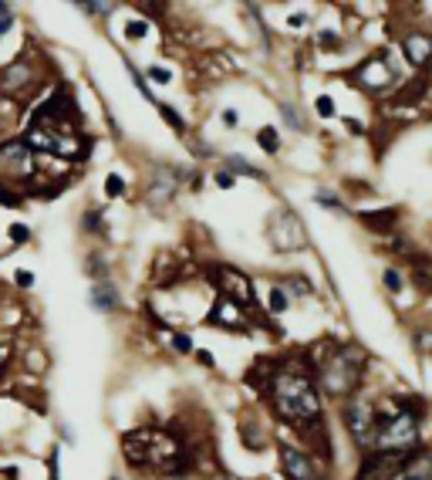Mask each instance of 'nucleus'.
I'll use <instances>...</instances> for the list:
<instances>
[{
	"instance_id": "1",
	"label": "nucleus",
	"mask_w": 432,
	"mask_h": 480,
	"mask_svg": "<svg viewBox=\"0 0 432 480\" xmlns=\"http://www.w3.org/2000/svg\"><path fill=\"white\" fill-rule=\"evenodd\" d=\"M267 392H270V402H274V413L280 419L294 423V427L314 423L321 416V392L311 382V376L284 369V372H277L267 382Z\"/></svg>"
},
{
	"instance_id": "2",
	"label": "nucleus",
	"mask_w": 432,
	"mask_h": 480,
	"mask_svg": "<svg viewBox=\"0 0 432 480\" xmlns=\"http://www.w3.org/2000/svg\"><path fill=\"white\" fill-rule=\"evenodd\" d=\"M419 399L412 402H398L385 413H375V454H385V456H408L416 454L419 446Z\"/></svg>"
},
{
	"instance_id": "3",
	"label": "nucleus",
	"mask_w": 432,
	"mask_h": 480,
	"mask_svg": "<svg viewBox=\"0 0 432 480\" xmlns=\"http://www.w3.org/2000/svg\"><path fill=\"white\" fill-rule=\"evenodd\" d=\"M365 352L358 345H341V349L331 355L328 362L321 365V386L328 396H355L358 386H361V376H365Z\"/></svg>"
},
{
	"instance_id": "4",
	"label": "nucleus",
	"mask_w": 432,
	"mask_h": 480,
	"mask_svg": "<svg viewBox=\"0 0 432 480\" xmlns=\"http://www.w3.org/2000/svg\"><path fill=\"white\" fill-rule=\"evenodd\" d=\"M344 423H348V433L351 440L358 443V450H371L375 446V402L369 396H348L344 402Z\"/></svg>"
},
{
	"instance_id": "5",
	"label": "nucleus",
	"mask_w": 432,
	"mask_h": 480,
	"mask_svg": "<svg viewBox=\"0 0 432 480\" xmlns=\"http://www.w3.org/2000/svg\"><path fill=\"white\" fill-rule=\"evenodd\" d=\"M270 244L277 250H301V247H307L304 220L294 210H280L274 217V223H270Z\"/></svg>"
},
{
	"instance_id": "6",
	"label": "nucleus",
	"mask_w": 432,
	"mask_h": 480,
	"mask_svg": "<svg viewBox=\"0 0 432 480\" xmlns=\"http://www.w3.org/2000/svg\"><path fill=\"white\" fill-rule=\"evenodd\" d=\"M34 176V159L24 143H7L0 149V186L4 183H24Z\"/></svg>"
},
{
	"instance_id": "7",
	"label": "nucleus",
	"mask_w": 432,
	"mask_h": 480,
	"mask_svg": "<svg viewBox=\"0 0 432 480\" xmlns=\"http://www.w3.org/2000/svg\"><path fill=\"white\" fill-rule=\"evenodd\" d=\"M216 287H220L223 298L233 301L237 308L254 301V285H250V277H247L243 271H237V267H216Z\"/></svg>"
},
{
	"instance_id": "8",
	"label": "nucleus",
	"mask_w": 432,
	"mask_h": 480,
	"mask_svg": "<svg viewBox=\"0 0 432 480\" xmlns=\"http://www.w3.org/2000/svg\"><path fill=\"white\" fill-rule=\"evenodd\" d=\"M280 467L291 480H318V464L297 446H280Z\"/></svg>"
},
{
	"instance_id": "9",
	"label": "nucleus",
	"mask_w": 432,
	"mask_h": 480,
	"mask_svg": "<svg viewBox=\"0 0 432 480\" xmlns=\"http://www.w3.org/2000/svg\"><path fill=\"white\" fill-rule=\"evenodd\" d=\"M355 81L361 85V88H369V91H381V88H389V85L395 81V71L385 65V58H369V61L355 71Z\"/></svg>"
},
{
	"instance_id": "10",
	"label": "nucleus",
	"mask_w": 432,
	"mask_h": 480,
	"mask_svg": "<svg viewBox=\"0 0 432 480\" xmlns=\"http://www.w3.org/2000/svg\"><path fill=\"white\" fill-rule=\"evenodd\" d=\"M176 190H179V169L165 166V163L163 166H155L153 169V186H149V200H153L155 207H165Z\"/></svg>"
},
{
	"instance_id": "11",
	"label": "nucleus",
	"mask_w": 432,
	"mask_h": 480,
	"mask_svg": "<svg viewBox=\"0 0 432 480\" xmlns=\"http://www.w3.org/2000/svg\"><path fill=\"white\" fill-rule=\"evenodd\" d=\"M21 143H24L27 149H34V153H54V156H64V143L54 136L51 126H44V122H34V126L24 132Z\"/></svg>"
},
{
	"instance_id": "12",
	"label": "nucleus",
	"mask_w": 432,
	"mask_h": 480,
	"mask_svg": "<svg viewBox=\"0 0 432 480\" xmlns=\"http://www.w3.org/2000/svg\"><path fill=\"white\" fill-rule=\"evenodd\" d=\"M210 325H216V328H230V332H243L247 325H243V315L240 308L233 305V301L220 298L213 305V312H210Z\"/></svg>"
},
{
	"instance_id": "13",
	"label": "nucleus",
	"mask_w": 432,
	"mask_h": 480,
	"mask_svg": "<svg viewBox=\"0 0 432 480\" xmlns=\"http://www.w3.org/2000/svg\"><path fill=\"white\" fill-rule=\"evenodd\" d=\"M402 51H406L408 58V65H429V58H432V34H408L406 41H402Z\"/></svg>"
},
{
	"instance_id": "14",
	"label": "nucleus",
	"mask_w": 432,
	"mask_h": 480,
	"mask_svg": "<svg viewBox=\"0 0 432 480\" xmlns=\"http://www.w3.org/2000/svg\"><path fill=\"white\" fill-rule=\"evenodd\" d=\"M27 81H31V68L24 65V61H14V65L4 68V75H0V88L7 91H17V88H24Z\"/></svg>"
},
{
	"instance_id": "15",
	"label": "nucleus",
	"mask_w": 432,
	"mask_h": 480,
	"mask_svg": "<svg viewBox=\"0 0 432 480\" xmlns=\"http://www.w3.org/2000/svg\"><path fill=\"white\" fill-rule=\"evenodd\" d=\"M398 477L402 480H432V456L412 454L406 460V467L398 470Z\"/></svg>"
},
{
	"instance_id": "16",
	"label": "nucleus",
	"mask_w": 432,
	"mask_h": 480,
	"mask_svg": "<svg viewBox=\"0 0 432 480\" xmlns=\"http://www.w3.org/2000/svg\"><path fill=\"white\" fill-rule=\"evenodd\" d=\"M361 220L369 223L371 230H379V234H389L398 220V210L395 207H385V210H375V213H361Z\"/></svg>"
},
{
	"instance_id": "17",
	"label": "nucleus",
	"mask_w": 432,
	"mask_h": 480,
	"mask_svg": "<svg viewBox=\"0 0 432 480\" xmlns=\"http://www.w3.org/2000/svg\"><path fill=\"white\" fill-rule=\"evenodd\" d=\"M91 305L98 308V312H112L115 305H118V295H115V287L108 285V281H95V287H91Z\"/></svg>"
},
{
	"instance_id": "18",
	"label": "nucleus",
	"mask_w": 432,
	"mask_h": 480,
	"mask_svg": "<svg viewBox=\"0 0 432 480\" xmlns=\"http://www.w3.org/2000/svg\"><path fill=\"white\" fill-rule=\"evenodd\" d=\"M227 166H230V173H243V176H254V180H267V173H264V169L250 166V163H247V159H240V156H230Z\"/></svg>"
},
{
	"instance_id": "19",
	"label": "nucleus",
	"mask_w": 432,
	"mask_h": 480,
	"mask_svg": "<svg viewBox=\"0 0 432 480\" xmlns=\"http://www.w3.org/2000/svg\"><path fill=\"white\" fill-rule=\"evenodd\" d=\"M422 91H426V75H416V78L408 81L406 88L398 91V102H416V98H419Z\"/></svg>"
},
{
	"instance_id": "20",
	"label": "nucleus",
	"mask_w": 432,
	"mask_h": 480,
	"mask_svg": "<svg viewBox=\"0 0 432 480\" xmlns=\"http://www.w3.org/2000/svg\"><path fill=\"white\" fill-rule=\"evenodd\" d=\"M280 118L287 122V129H294V132H304V122H301V116H297V108H294V105L280 102Z\"/></svg>"
},
{
	"instance_id": "21",
	"label": "nucleus",
	"mask_w": 432,
	"mask_h": 480,
	"mask_svg": "<svg viewBox=\"0 0 432 480\" xmlns=\"http://www.w3.org/2000/svg\"><path fill=\"white\" fill-rule=\"evenodd\" d=\"M257 143L264 145V153H270V156H277L280 139H277V132H274V129H260V132H257Z\"/></svg>"
},
{
	"instance_id": "22",
	"label": "nucleus",
	"mask_w": 432,
	"mask_h": 480,
	"mask_svg": "<svg viewBox=\"0 0 432 480\" xmlns=\"http://www.w3.org/2000/svg\"><path fill=\"white\" fill-rule=\"evenodd\" d=\"M159 112H163V118L169 122V129H176L179 136L186 132V122H182V116H179V112L173 108V105H159Z\"/></svg>"
},
{
	"instance_id": "23",
	"label": "nucleus",
	"mask_w": 432,
	"mask_h": 480,
	"mask_svg": "<svg viewBox=\"0 0 432 480\" xmlns=\"http://www.w3.org/2000/svg\"><path fill=\"white\" fill-rule=\"evenodd\" d=\"M105 193H108V196H122V193H125V180L112 173V176L105 180Z\"/></svg>"
},
{
	"instance_id": "24",
	"label": "nucleus",
	"mask_w": 432,
	"mask_h": 480,
	"mask_svg": "<svg viewBox=\"0 0 432 480\" xmlns=\"http://www.w3.org/2000/svg\"><path fill=\"white\" fill-rule=\"evenodd\" d=\"M284 308H287V295H284V287H274V291H270V312H284Z\"/></svg>"
},
{
	"instance_id": "25",
	"label": "nucleus",
	"mask_w": 432,
	"mask_h": 480,
	"mask_svg": "<svg viewBox=\"0 0 432 480\" xmlns=\"http://www.w3.org/2000/svg\"><path fill=\"white\" fill-rule=\"evenodd\" d=\"M88 274L91 277H105V274H108V267H105V260L98 257V254H91L88 257Z\"/></svg>"
},
{
	"instance_id": "26",
	"label": "nucleus",
	"mask_w": 432,
	"mask_h": 480,
	"mask_svg": "<svg viewBox=\"0 0 432 480\" xmlns=\"http://www.w3.org/2000/svg\"><path fill=\"white\" fill-rule=\"evenodd\" d=\"M318 41H321V48H324V51H334V48L341 44V38H338L334 31H321V34H318Z\"/></svg>"
},
{
	"instance_id": "27",
	"label": "nucleus",
	"mask_w": 432,
	"mask_h": 480,
	"mask_svg": "<svg viewBox=\"0 0 432 480\" xmlns=\"http://www.w3.org/2000/svg\"><path fill=\"white\" fill-rule=\"evenodd\" d=\"M291 291L297 295V298H304V295H311V285H307V277H301V274H294V277H291Z\"/></svg>"
},
{
	"instance_id": "28",
	"label": "nucleus",
	"mask_w": 432,
	"mask_h": 480,
	"mask_svg": "<svg viewBox=\"0 0 432 480\" xmlns=\"http://www.w3.org/2000/svg\"><path fill=\"white\" fill-rule=\"evenodd\" d=\"M149 78H153V81H159V85H169V81H173V75H169V68L153 65V68H149Z\"/></svg>"
},
{
	"instance_id": "29",
	"label": "nucleus",
	"mask_w": 432,
	"mask_h": 480,
	"mask_svg": "<svg viewBox=\"0 0 432 480\" xmlns=\"http://www.w3.org/2000/svg\"><path fill=\"white\" fill-rule=\"evenodd\" d=\"M7 234H11V240H14V244H27V237H31V230H27L24 223H14V227L7 230Z\"/></svg>"
},
{
	"instance_id": "30",
	"label": "nucleus",
	"mask_w": 432,
	"mask_h": 480,
	"mask_svg": "<svg viewBox=\"0 0 432 480\" xmlns=\"http://www.w3.org/2000/svg\"><path fill=\"white\" fill-rule=\"evenodd\" d=\"M173 349H176V352H182V355H186V352H192V338H190V335H182V332H179V335H173Z\"/></svg>"
},
{
	"instance_id": "31",
	"label": "nucleus",
	"mask_w": 432,
	"mask_h": 480,
	"mask_svg": "<svg viewBox=\"0 0 432 480\" xmlns=\"http://www.w3.org/2000/svg\"><path fill=\"white\" fill-rule=\"evenodd\" d=\"M385 287H389V291H402V274L389 267V271H385Z\"/></svg>"
},
{
	"instance_id": "32",
	"label": "nucleus",
	"mask_w": 432,
	"mask_h": 480,
	"mask_svg": "<svg viewBox=\"0 0 432 480\" xmlns=\"http://www.w3.org/2000/svg\"><path fill=\"white\" fill-rule=\"evenodd\" d=\"M318 116H321V118H331V116H334V102H331L328 95H321V98H318Z\"/></svg>"
},
{
	"instance_id": "33",
	"label": "nucleus",
	"mask_w": 432,
	"mask_h": 480,
	"mask_svg": "<svg viewBox=\"0 0 432 480\" xmlns=\"http://www.w3.org/2000/svg\"><path fill=\"white\" fill-rule=\"evenodd\" d=\"M78 7L88 14H112L115 11V4H78Z\"/></svg>"
},
{
	"instance_id": "34",
	"label": "nucleus",
	"mask_w": 432,
	"mask_h": 480,
	"mask_svg": "<svg viewBox=\"0 0 432 480\" xmlns=\"http://www.w3.org/2000/svg\"><path fill=\"white\" fill-rule=\"evenodd\" d=\"M314 200H321V203H324L328 210H341V203H338V200H334L331 193H324V190H318V193H314Z\"/></svg>"
},
{
	"instance_id": "35",
	"label": "nucleus",
	"mask_w": 432,
	"mask_h": 480,
	"mask_svg": "<svg viewBox=\"0 0 432 480\" xmlns=\"http://www.w3.org/2000/svg\"><path fill=\"white\" fill-rule=\"evenodd\" d=\"M233 173H227V169H223V173H216V186H220V190H230V186H233Z\"/></svg>"
},
{
	"instance_id": "36",
	"label": "nucleus",
	"mask_w": 432,
	"mask_h": 480,
	"mask_svg": "<svg viewBox=\"0 0 432 480\" xmlns=\"http://www.w3.org/2000/svg\"><path fill=\"white\" fill-rule=\"evenodd\" d=\"M125 34L128 38H145V24H142V21H132V24L125 27Z\"/></svg>"
},
{
	"instance_id": "37",
	"label": "nucleus",
	"mask_w": 432,
	"mask_h": 480,
	"mask_svg": "<svg viewBox=\"0 0 432 480\" xmlns=\"http://www.w3.org/2000/svg\"><path fill=\"white\" fill-rule=\"evenodd\" d=\"M95 227H102V213L98 210H91L88 217H85V230H95Z\"/></svg>"
},
{
	"instance_id": "38",
	"label": "nucleus",
	"mask_w": 432,
	"mask_h": 480,
	"mask_svg": "<svg viewBox=\"0 0 432 480\" xmlns=\"http://www.w3.org/2000/svg\"><path fill=\"white\" fill-rule=\"evenodd\" d=\"M132 81L139 85V91H142V95H145V98H149V102H155V95H153V91H149V88H145V81H142V75H139V71H132Z\"/></svg>"
},
{
	"instance_id": "39",
	"label": "nucleus",
	"mask_w": 432,
	"mask_h": 480,
	"mask_svg": "<svg viewBox=\"0 0 432 480\" xmlns=\"http://www.w3.org/2000/svg\"><path fill=\"white\" fill-rule=\"evenodd\" d=\"M223 122H227L230 129H237V126H240V116H237L233 108H227V112H223Z\"/></svg>"
},
{
	"instance_id": "40",
	"label": "nucleus",
	"mask_w": 432,
	"mask_h": 480,
	"mask_svg": "<svg viewBox=\"0 0 432 480\" xmlns=\"http://www.w3.org/2000/svg\"><path fill=\"white\" fill-rule=\"evenodd\" d=\"M17 285H34V274H27V271H21V274H17Z\"/></svg>"
},
{
	"instance_id": "41",
	"label": "nucleus",
	"mask_w": 432,
	"mask_h": 480,
	"mask_svg": "<svg viewBox=\"0 0 432 480\" xmlns=\"http://www.w3.org/2000/svg\"><path fill=\"white\" fill-rule=\"evenodd\" d=\"M344 126H348V129L355 132V136H358V132H365V129H361V122H358V118H344Z\"/></svg>"
},
{
	"instance_id": "42",
	"label": "nucleus",
	"mask_w": 432,
	"mask_h": 480,
	"mask_svg": "<svg viewBox=\"0 0 432 480\" xmlns=\"http://www.w3.org/2000/svg\"><path fill=\"white\" fill-rule=\"evenodd\" d=\"M196 359H200L203 365H213V355H210V352H196Z\"/></svg>"
},
{
	"instance_id": "43",
	"label": "nucleus",
	"mask_w": 432,
	"mask_h": 480,
	"mask_svg": "<svg viewBox=\"0 0 432 480\" xmlns=\"http://www.w3.org/2000/svg\"><path fill=\"white\" fill-rule=\"evenodd\" d=\"M304 21H307V14H294V17H291V24H294V27H301Z\"/></svg>"
},
{
	"instance_id": "44",
	"label": "nucleus",
	"mask_w": 432,
	"mask_h": 480,
	"mask_svg": "<svg viewBox=\"0 0 432 480\" xmlns=\"http://www.w3.org/2000/svg\"><path fill=\"white\" fill-rule=\"evenodd\" d=\"M210 480H233V477H210Z\"/></svg>"
},
{
	"instance_id": "45",
	"label": "nucleus",
	"mask_w": 432,
	"mask_h": 480,
	"mask_svg": "<svg viewBox=\"0 0 432 480\" xmlns=\"http://www.w3.org/2000/svg\"><path fill=\"white\" fill-rule=\"evenodd\" d=\"M173 480H179V477H173Z\"/></svg>"
}]
</instances>
